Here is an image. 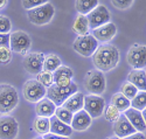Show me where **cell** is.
Wrapping results in <instances>:
<instances>
[{"label":"cell","instance_id":"6da1fadb","mask_svg":"<svg viewBox=\"0 0 146 139\" xmlns=\"http://www.w3.org/2000/svg\"><path fill=\"white\" fill-rule=\"evenodd\" d=\"M119 52L113 45H102L92 54V62L97 70L109 71L118 65Z\"/></svg>","mask_w":146,"mask_h":139},{"label":"cell","instance_id":"7a4b0ae2","mask_svg":"<svg viewBox=\"0 0 146 139\" xmlns=\"http://www.w3.org/2000/svg\"><path fill=\"white\" fill-rule=\"evenodd\" d=\"M19 103V95L14 86L0 84V113L8 115Z\"/></svg>","mask_w":146,"mask_h":139},{"label":"cell","instance_id":"3957f363","mask_svg":"<svg viewBox=\"0 0 146 139\" xmlns=\"http://www.w3.org/2000/svg\"><path fill=\"white\" fill-rule=\"evenodd\" d=\"M77 91H78L77 84L71 82L68 86H57V85L53 84L49 88H47L46 95H47V98L52 100L57 108V106L62 105L68 97H70L71 95H74Z\"/></svg>","mask_w":146,"mask_h":139},{"label":"cell","instance_id":"277c9868","mask_svg":"<svg viewBox=\"0 0 146 139\" xmlns=\"http://www.w3.org/2000/svg\"><path fill=\"white\" fill-rule=\"evenodd\" d=\"M54 14H55V8L49 3L34 7L32 9H27L28 20L33 25H36V26H43V25L50 22Z\"/></svg>","mask_w":146,"mask_h":139},{"label":"cell","instance_id":"5b68a950","mask_svg":"<svg viewBox=\"0 0 146 139\" xmlns=\"http://www.w3.org/2000/svg\"><path fill=\"white\" fill-rule=\"evenodd\" d=\"M31 36L23 31H15L9 34V49L12 52L26 55L31 49Z\"/></svg>","mask_w":146,"mask_h":139},{"label":"cell","instance_id":"8992f818","mask_svg":"<svg viewBox=\"0 0 146 139\" xmlns=\"http://www.w3.org/2000/svg\"><path fill=\"white\" fill-rule=\"evenodd\" d=\"M86 88L91 95L100 96L105 91L106 81L104 74L100 70H90L86 77Z\"/></svg>","mask_w":146,"mask_h":139},{"label":"cell","instance_id":"52a82bcc","mask_svg":"<svg viewBox=\"0 0 146 139\" xmlns=\"http://www.w3.org/2000/svg\"><path fill=\"white\" fill-rule=\"evenodd\" d=\"M89 28L95 29L111 21V13L104 5H97L87 15Z\"/></svg>","mask_w":146,"mask_h":139},{"label":"cell","instance_id":"ba28073f","mask_svg":"<svg viewBox=\"0 0 146 139\" xmlns=\"http://www.w3.org/2000/svg\"><path fill=\"white\" fill-rule=\"evenodd\" d=\"M47 89L36 80H28L22 86V94L28 102L38 103L39 100L46 97Z\"/></svg>","mask_w":146,"mask_h":139},{"label":"cell","instance_id":"9c48e42d","mask_svg":"<svg viewBox=\"0 0 146 139\" xmlns=\"http://www.w3.org/2000/svg\"><path fill=\"white\" fill-rule=\"evenodd\" d=\"M97 47H98V42H97V40L91 34L80 35L74 41V49L80 55L84 57L92 56V54L96 52Z\"/></svg>","mask_w":146,"mask_h":139},{"label":"cell","instance_id":"30bf717a","mask_svg":"<svg viewBox=\"0 0 146 139\" xmlns=\"http://www.w3.org/2000/svg\"><path fill=\"white\" fill-rule=\"evenodd\" d=\"M126 60L133 69H144L146 66V47L135 43L129 49Z\"/></svg>","mask_w":146,"mask_h":139},{"label":"cell","instance_id":"8fae6325","mask_svg":"<svg viewBox=\"0 0 146 139\" xmlns=\"http://www.w3.org/2000/svg\"><path fill=\"white\" fill-rule=\"evenodd\" d=\"M105 109V100L101 96L88 95L84 96L83 110L86 111L91 118H97L102 116Z\"/></svg>","mask_w":146,"mask_h":139},{"label":"cell","instance_id":"7c38bea8","mask_svg":"<svg viewBox=\"0 0 146 139\" xmlns=\"http://www.w3.org/2000/svg\"><path fill=\"white\" fill-rule=\"evenodd\" d=\"M19 132V124L14 117L4 115L0 117V139H15Z\"/></svg>","mask_w":146,"mask_h":139},{"label":"cell","instance_id":"4fadbf2b","mask_svg":"<svg viewBox=\"0 0 146 139\" xmlns=\"http://www.w3.org/2000/svg\"><path fill=\"white\" fill-rule=\"evenodd\" d=\"M43 60H44V55L43 53H27L23 57L22 65L25 70L32 75H38L40 71H42V67H43Z\"/></svg>","mask_w":146,"mask_h":139},{"label":"cell","instance_id":"5bb4252c","mask_svg":"<svg viewBox=\"0 0 146 139\" xmlns=\"http://www.w3.org/2000/svg\"><path fill=\"white\" fill-rule=\"evenodd\" d=\"M117 33V27L113 22H108L103 26L92 29V36L97 40V42H109L110 40H112L115 35Z\"/></svg>","mask_w":146,"mask_h":139},{"label":"cell","instance_id":"9a60e30c","mask_svg":"<svg viewBox=\"0 0 146 139\" xmlns=\"http://www.w3.org/2000/svg\"><path fill=\"white\" fill-rule=\"evenodd\" d=\"M113 132H115L116 137L123 139L125 137H129L133 133H136L137 131L130 124V122L126 119V117L123 115V113H120L119 118L113 123Z\"/></svg>","mask_w":146,"mask_h":139},{"label":"cell","instance_id":"2e32d148","mask_svg":"<svg viewBox=\"0 0 146 139\" xmlns=\"http://www.w3.org/2000/svg\"><path fill=\"white\" fill-rule=\"evenodd\" d=\"M123 115L126 117V119L130 122V124L133 126V128H135V130L137 132H141V133L145 132V129H146L145 118L143 117L140 111L135 110L132 108H129V109H126L124 111Z\"/></svg>","mask_w":146,"mask_h":139},{"label":"cell","instance_id":"e0dca14e","mask_svg":"<svg viewBox=\"0 0 146 139\" xmlns=\"http://www.w3.org/2000/svg\"><path fill=\"white\" fill-rule=\"evenodd\" d=\"M72 76L74 72L69 67L61 66L53 72L54 84L57 86H68L72 82Z\"/></svg>","mask_w":146,"mask_h":139},{"label":"cell","instance_id":"ac0fdd59","mask_svg":"<svg viewBox=\"0 0 146 139\" xmlns=\"http://www.w3.org/2000/svg\"><path fill=\"white\" fill-rule=\"evenodd\" d=\"M91 122H92V118L88 113L84 110H80L78 112L72 115L70 128L76 131H84L91 125Z\"/></svg>","mask_w":146,"mask_h":139},{"label":"cell","instance_id":"d6986e66","mask_svg":"<svg viewBox=\"0 0 146 139\" xmlns=\"http://www.w3.org/2000/svg\"><path fill=\"white\" fill-rule=\"evenodd\" d=\"M83 104H84V95L77 91L74 95H71L70 97H68L61 106L70 111L74 115V113L78 112L80 110H83Z\"/></svg>","mask_w":146,"mask_h":139},{"label":"cell","instance_id":"ffe728a7","mask_svg":"<svg viewBox=\"0 0 146 139\" xmlns=\"http://www.w3.org/2000/svg\"><path fill=\"white\" fill-rule=\"evenodd\" d=\"M49 133L61 137H70L72 133V129L70 128V125H67L58 120L55 116H52L49 118Z\"/></svg>","mask_w":146,"mask_h":139},{"label":"cell","instance_id":"44dd1931","mask_svg":"<svg viewBox=\"0 0 146 139\" xmlns=\"http://www.w3.org/2000/svg\"><path fill=\"white\" fill-rule=\"evenodd\" d=\"M55 110H56V105L48 98H42L36 103V106H35V112L38 117L50 118L52 116H54Z\"/></svg>","mask_w":146,"mask_h":139},{"label":"cell","instance_id":"7402d4cb","mask_svg":"<svg viewBox=\"0 0 146 139\" xmlns=\"http://www.w3.org/2000/svg\"><path fill=\"white\" fill-rule=\"evenodd\" d=\"M127 82L133 84L138 90L145 91L146 89V72L144 69H133L127 76Z\"/></svg>","mask_w":146,"mask_h":139},{"label":"cell","instance_id":"603a6c76","mask_svg":"<svg viewBox=\"0 0 146 139\" xmlns=\"http://www.w3.org/2000/svg\"><path fill=\"white\" fill-rule=\"evenodd\" d=\"M61 66H62V62H61V60H60V57L57 55H55V54H48V55L44 56L42 70L43 71L54 72Z\"/></svg>","mask_w":146,"mask_h":139},{"label":"cell","instance_id":"cb8c5ba5","mask_svg":"<svg viewBox=\"0 0 146 139\" xmlns=\"http://www.w3.org/2000/svg\"><path fill=\"white\" fill-rule=\"evenodd\" d=\"M98 5V0H76L75 7L81 15H87Z\"/></svg>","mask_w":146,"mask_h":139},{"label":"cell","instance_id":"d4e9b609","mask_svg":"<svg viewBox=\"0 0 146 139\" xmlns=\"http://www.w3.org/2000/svg\"><path fill=\"white\" fill-rule=\"evenodd\" d=\"M72 31H74L76 34L80 35H86L89 32V25H88V20L86 15H78L76 17L74 25H72Z\"/></svg>","mask_w":146,"mask_h":139},{"label":"cell","instance_id":"484cf974","mask_svg":"<svg viewBox=\"0 0 146 139\" xmlns=\"http://www.w3.org/2000/svg\"><path fill=\"white\" fill-rule=\"evenodd\" d=\"M33 129L36 133H39L41 136L49 133V118L36 117L33 123Z\"/></svg>","mask_w":146,"mask_h":139},{"label":"cell","instance_id":"4316f807","mask_svg":"<svg viewBox=\"0 0 146 139\" xmlns=\"http://www.w3.org/2000/svg\"><path fill=\"white\" fill-rule=\"evenodd\" d=\"M111 105H113L119 112H124L126 109L130 108V100L124 97L120 92L115 94L111 98Z\"/></svg>","mask_w":146,"mask_h":139},{"label":"cell","instance_id":"83f0119b","mask_svg":"<svg viewBox=\"0 0 146 139\" xmlns=\"http://www.w3.org/2000/svg\"><path fill=\"white\" fill-rule=\"evenodd\" d=\"M145 106H146V94L145 91H138L137 95L130 100V108L138 111H143L145 110Z\"/></svg>","mask_w":146,"mask_h":139},{"label":"cell","instance_id":"f1b7e54d","mask_svg":"<svg viewBox=\"0 0 146 139\" xmlns=\"http://www.w3.org/2000/svg\"><path fill=\"white\" fill-rule=\"evenodd\" d=\"M54 116L61 120L62 123L67 124V125H70L71 124V119H72V113L68 110H66L62 106H57L56 110H55V113H54Z\"/></svg>","mask_w":146,"mask_h":139},{"label":"cell","instance_id":"f546056e","mask_svg":"<svg viewBox=\"0 0 146 139\" xmlns=\"http://www.w3.org/2000/svg\"><path fill=\"white\" fill-rule=\"evenodd\" d=\"M36 81L39 83H41L46 89L49 88L50 85L54 84V78H53V72H49V71H40L38 75H36Z\"/></svg>","mask_w":146,"mask_h":139},{"label":"cell","instance_id":"4dcf8cb0","mask_svg":"<svg viewBox=\"0 0 146 139\" xmlns=\"http://www.w3.org/2000/svg\"><path fill=\"white\" fill-rule=\"evenodd\" d=\"M137 92H138V89L133 84H131L130 82H124L120 86V94L124 97H126L129 100H131L133 97H135L137 95Z\"/></svg>","mask_w":146,"mask_h":139},{"label":"cell","instance_id":"1f68e13d","mask_svg":"<svg viewBox=\"0 0 146 139\" xmlns=\"http://www.w3.org/2000/svg\"><path fill=\"white\" fill-rule=\"evenodd\" d=\"M104 110H105V118H106V120L111 122V123H115L119 118V116H120V112L113 105H111V104L109 106H106V109H104Z\"/></svg>","mask_w":146,"mask_h":139},{"label":"cell","instance_id":"d6a6232c","mask_svg":"<svg viewBox=\"0 0 146 139\" xmlns=\"http://www.w3.org/2000/svg\"><path fill=\"white\" fill-rule=\"evenodd\" d=\"M12 61V50L9 47H0V63L7 65Z\"/></svg>","mask_w":146,"mask_h":139},{"label":"cell","instance_id":"836d02e7","mask_svg":"<svg viewBox=\"0 0 146 139\" xmlns=\"http://www.w3.org/2000/svg\"><path fill=\"white\" fill-rule=\"evenodd\" d=\"M11 28V20L6 15H0V34H9Z\"/></svg>","mask_w":146,"mask_h":139},{"label":"cell","instance_id":"e575fe53","mask_svg":"<svg viewBox=\"0 0 146 139\" xmlns=\"http://www.w3.org/2000/svg\"><path fill=\"white\" fill-rule=\"evenodd\" d=\"M21 1H22V6L26 9H32L34 7L47 4L48 0H21Z\"/></svg>","mask_w":146,"mask_h":139},{"label":"cell","instance_id":"d590c367","mask_svg":"<svg viewBox=\"0 0 146 139\" xmlns=\"http://www.w3.org/2000/svg\"><path fill=\"white\" fill-rule=\"evenodd\" d=\"M135 0H111L112 5L118 9H127L132 6Z\"/></svg>","mask_w":146,"mask_h":139},{"label":"cell","instance_id":"8d00e7d4","mask_svg":"<svg viewBox=\"0 0 146 139\" xmlns=\"http://www.w3.org/2000/svg\"><path fill=\"white\" fill-rule=\"evenodd\" d=\"M0 47H9V34H0Z\"/></svg>","mask_w":146,"mask_h":139},{"label":"cell","instance_id":"74e56055","mask_svg":"<svg viewBox=\"0 0 146 139\" xmlns=\"http://www.w3.org/2000/svg\"><path fill=\"white\" fill-rule=\"evenodd\" d=\"M123 139H145V134L141 132H136V133H133L129 137H125Z\"/></svg>","mask_w":146,"mask_h":139},{"label":"cell","instance_id":"f35d334b","mask_svg":"<svg viewBox=\"0 0 146 139\" xmlns=\"http://www.w3.org/2000/svg\"><path fill=\"white\" fill-rule=\"evenodd\" d=\"M42 139H69L68 137H61V136H56V134H53V133H47L43 136Z\"/></svg>","mask_w":146,"mask_h":139},{"label":"cell","instance_id":"ab89813d","mask_svg":"<svg viewBox=\"0 0 146 139\" xmlns=\"http://www.w3.org/2000/svg\"><path fill=\"white\" fill-rule=\"evenodd\" d=\"M7 5V0H0V9H3Z\"/></svg>","mask_w":146,"mask_h":139},{"label":"cell","instance_id":"60d3db41","mask_svg":"<svg viewBox=\"0 0 146 139\" xmlns=\"http://www.w3.org/2000/svg\"><path fill=\"white\" fill-rule=\"evenodd\" d=\"M106 139H120V138H118V137L113 136V137H109V138H106Z\"/></svg>","mask_w":146,"mask_h":139},{"label":"cell","instance_id":"b9f144b4","mask_svg":"<svg viewBox=\"0 0 146 139\" xmlns=\"http://www.w3.org/2000/svg\"><path fill=\"white\" fill-rule=\"evenodd\" d=\"M35 139H42V138H35Z\"/></svg>","mask_w":146,"mask_h":139}]
</instances>
